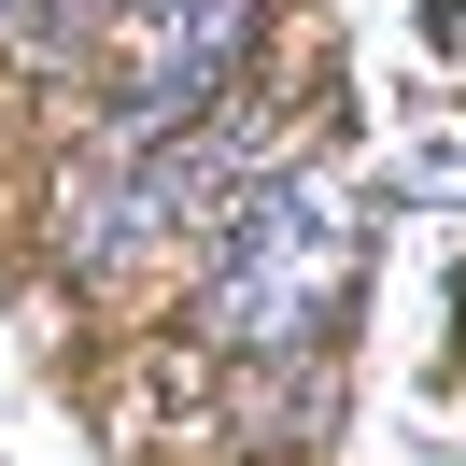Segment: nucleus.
Wrapping results in <instances>:
<instances>
[{
	"label": "nucleus",
	"mask_w": 466,
	"mask_h": 466,
	"mask_svg": "<svg viewBox=\"0 0 466 466\" xmlns=\"http://www.w3.org/2000/svg\"><path fill=\"white\" fill-rule=\"evenodd\" d=\"M339 283H353V212L325 170H255L198 240V339L227 368H297L325 353L339 325Z\"/></svg>",
	"instance_id": "1"
},
{
	"label": "nucleus",
	"mask_w": 466,
	"mask_h": 466,
	"mask_svg": "<svg viewBox=\"0 0 466 466\" xmlns=\"http://www.w3.org/2000/svg\"><path fill=\"white\" fill-rule=\"evenodd\" d=\"M452 311H466V283H452Z\"/></svg>",
	"instance_id": "2"
}]
</instances>
